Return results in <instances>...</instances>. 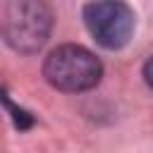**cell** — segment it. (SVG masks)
Returning a JSON list of instances; mask_svg holds the SVG:
<instances>
[{
  "label": "cell",
  "instance_id": "cell-3",
  "mask_svg": "<svg viewBox=\"0 0 153 153\" xmlns=\"http://www.w3.org/2000/svg\"><path fill=\"white\" fill-rule=\"evenodd\" d=\"M84 24L98 45L108 50H120L129 43L134 31V12L127 2L105 0L84 5Z\"/></svg>",
  "mask_w": 153,
  "mask_h": 153
},
{
  "label": "cell",
  "instance_id": "cell-4",
  "mask_svg": "<svg viewBox=\"0 0 153 153\" xmlns=\"http://www.w3.org/2000/svg\"><path fill=\"white\" fill-rule=\"evenodd\" d=\"M5 105H7V110L12 112V122H14V127H17L19 131H24V129H29V127L33 124V117H31V112H26L24 108H17V105H12V100L7 98V93H5Z\"/></svg>",
  "mask_w": 153,
  "mask_h": 153
},
{
  "label": "cell",
  "instance_id": "cell-2",
  "mask_svg": "<svg viewBox=\"0 0 153 153\" xmlns=\"http://www.w3.org/2000/svg\"><path fill=\"white\" fill-rule=\"evenodd\" d=\"M43 76L57 91L81 93L98 86L103 76V65L88 48L65 43L48 53L43 62Z\"/></svg>",
  "mask_w": 153,
  "mask_h": 153
},
{
  "label": "cell",
  "instance_id": "cell-5",
  "mask_svg": "<svg viewBox=\"0 0 153 153\" xmlns=\"http://www.w3.org/2000/svg\"><path fill=\"white\" fill-rule=\"evenodd\" d=\"M143 79H146V84L153 88V55L143 62Z\"/></svg>",
  "mask_w": 153,
  "mask_h": 153
},
{
  "label": "cell",
  "instance_id": "cell-1",
  "mask_svg": "<svg viewBox=\"0 0 153 153\" xmlns=\"http://www.w3.org/2000/svg\"><path fill=\"white\" fill-rule=\"evenodd\" d=\"M53 29L48 5L38 0H7L0 5V31L5 43L24 55L38 53Z\"/></svg>",
  "mask_w": 153,
  "mask_h": 153
}]
</instances>
